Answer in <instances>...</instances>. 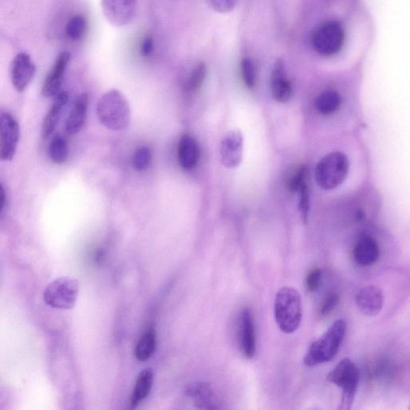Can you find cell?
<instances>
[{
  "label": "cell",
  "mask_w": 410,
  "mask_h": 410,
  "mask_svg": "<svg viewBox=\"0 0 410 410\" xmlns=\"http://www.w3.org/2000/svg\"><path fill=\"white\" fill-rule=\"evenodd\" d=\"M353 257L360 265H375L380 257V248L376 240L370 237L360 239L353 248Z\"/></svg>",
  "instance_id": "2e32d148"
},
{
  "label": "cell",
  "mask_w": 410,
  "mask_h": 410,
  "mask_svg": "<svg viewBox=\"0 0 410 410\" xmlns=\"http://www.w3.org/2000/svg\"><path fill=\"white\" fill-rule=\"evenodd\" d=\"M87 31V22L82 16L77 15L70 18L66 24L65 33L72 41L82 40Z\"/></svg>",
  "instance_id": "cb8c5ba5"
},
{
  "label": "cell",
  "mask_w": 410,
  "mask_h": 410,
  "mask_svg": "<svg viewBox=\"0 0 410 410\" xmlns=\"http://www.w3.org/2000/svg\"><path fill=\"white\" fill-rule=\"evenodd\" d=\"M270 86L272 96L279 103H287L293 96V87L287 78L282 59L278 58L273 65Z\"/></svg>",
  "instance_id": "4fadbf2b"
},
{
  "label": "cell",
  "mask_w": 410,
  "mask_h": 410,
  "mask_svg": "<svg viewBox=\"0 0 410 410\" xmlns=\"http://www.w3.org/2000/svg\"><path fill=\"white\" fill-rule=\"evenodd\" d=\"M207 76V66L204 62H199L190 74L189 79L187 83V89L189 91L195 92L201 88L205 78Z\"/></svg>",
  "instance_id": "d4e9b609"
},
{
  "label": "cell",
  "mask_w": 410,
  "mask_h": 410,
  "mask_svg": "<svg viewBox=\"0 0 410 410\" xmlns=\"http://www.w3.org/2000/svg\"><path fill=\"white\" fill-rule=\"evenodd\" d=\"M152 152L147 146L140 147L136 150L133 157V167L135 171L143 172L148 169L152 163Z\"/></svg>",
  "instance_id": "484cf974"
},
{
  "label": "cell",
  "mask_w": 410,
  "mask_h": 410,
  "mask_svg": "<svg viewBox=\"0 0 410 410\" xmlns=\"http://www.w3.org/2000/svg\"><path fill=\"white\" fill-rule=\"evenodd\" d=\"M154 381V374L152 369H145L140 372L136 379L131 399V409H135L142 401L150 394Z\"/></svg>",
  "instance_id": "ffe728a7"
},
{
  "label": "cell",
  "mask_w": 410,
  "mask_h": 410,
  "mask_svg": "<svg viewBox=\"0 0 410 410\" xmlns=\"http://www.w3.org/2000/svg\"><path fill=\"white\" fill-rule=\"evenodd\" d=\"M96 113L99 121L111 131H122L129 126L131 110L119 90H111L99 99Z\"/></svg>",
  "instance_id": "6da1fadb"
},
{
  "label": "cell",
  "mask_w": 410,
  "mask_h": 410,
  "mask_svg": "<svg viewBox=\"0 0 410 410\" xmlns=\"http://www.w3.org/2000/svg\"><path fill=\"white\" fill-rule=\"evenodd\" d=\"M356 304L361 313L368 316H375L382 312L384 306V295L381 289L375 285H368L359 291L356 297Z\"/></svg>",
  "instance_id": "5bb4252c"
},
{
  "label": "cell",
  "mask_w": 410,
  "mask_h": 410,
  "mask_svg": "<svg viewBox=\"0 0 410 410\" xmlns=\"http://www.w3.org/2000/svg\"><path fill=\"white\" fill-rule=\"evenodd\" d=\"M103 14L115 27H124L134 20L138 9V0H101Z\"/></svg>",
  "instance_id": "52a82bcc"
},
{
  "label": "cell",
  "mask_w": 410,
  "mask_h": 410,
  "mask_svg": "<svg viewBox=\"0 0 410 410\" xmlns=\"http://www.w3.org/2000/svg\"><path fill=\"white\" fill-rule=\"evenodd\" d=\"M327 380L343 389L339 409L350 410L358 392L360 372L350 358H344L327 376Z\"/></svg>",
  "instance_id": "5b68a950"
},
{
  "label": "cell",
  "mask_w": 410,
  "mask_h": 410,
  "mask_svg": "<svg viewBox=\"0 0 410 410\" xmlns=\"http://www.w3.org/2000/svg\"><path fill=\"white\" fill-rule=\"evenodd\" d=\"M70 61V54L67 52H61L48 73L42 88V95L46 98L57 95L62 84H63L68 64Z\"/></svg>",
  "instance_id": "7c38bea8"
},
{
  "label": "cell",
  "mask_w": 410,
  "mask_h": 410,
  "mask_svg": "<svg viewBox=\"0 0 410 410\" xmlns=\"http://www.w3.org/2000/svg\"><path fill=\"white\" fill-rule=\"evenodd\" d=\"M349 170V160L344 153H328L316 165V182L321 189L333 190L345 182Z\"/></svg>",
  "instance_id": "277c9868"
},
{
  "label": "cell",
  "mask_w": 410,
  "mask_h": 410,
  "mask_svg": "<svg viewBox=\"0 0 410 410\" xmlns=\"http://www.w3.org/2000/svg\"><path fill=\"white\" fill-rule=\"evenodd\" d=\"M308 170L306 166L298 167L290 177L288 182V189L291 192H298L301 185L307 182Z\"/></svg>",
  "instance_id": "83f0119b"
},
{
  "label": "cell",
  "mask_w": 410,
  "mask_h": 410,
  "mask_svg": "<svg viewBox=\"0 0 410 410\" xmlns=\"http://www.w3.org/2000/svg\"><path fill=\"white\" fill-rule=\"evenodd\" d=\"M321 277L322 272L320 269L316 268L309 272L306 277V285L310 292H316L318 289Z\"/></svg>",
  "instance_id": "4dcf8cb0"
},
{
  "label": "cell",
  "mask_w": 410,
  "mask_h": 410,
  "mask_svg": "<svg viewBox=\"0 0 410 410\" xmlns=\"http://www.w3.org/2000/svg\"><path fill=\"white\" fill-rule=\"evenodd\" d=\"M339 301V297L336 294H329L326 298L324 302H323L322 306L321 307V314L322 316H326L331 314L335 307L337 306V304Z\"/></svg>",
  "instance_id": "1f68e13d"
},
{
  "label": "cell",
  "mask_w": 410,
  "mask_h": 410,
  "mask_svg": "<svg viewBox=\"0 0 410 410\" xmlns=\"http://www.w3.org/2000/svg\"><path fill=\"white\" fill-rule=\"evenodd\" d=\"M157 349V333L154 328H149L135 346V356L139 362H145L150 358Z\"/></svg>",
  "instance_id": "44dd1931"
},
{
  "label": "cell",
  "mask_w": 410,
  "mask_h": 410,
  "mask_svg": "<svg viewBox=\"0 0 410 410\" xmlns=\"http://www.w3.org/2000/svg\"><path fill=\"white\" fill-rule=\"evenodd\" d=\"M89 95L83 93L77 99L66 122V131L68 134L76 135L82 131L88 115Z\"/></svg>",
  "instance_id": "ac0fdd59"
},
{
  "label": "cell",
  "mask_w": 410,
  "mask_h": 410,
  "mask_svg": "<svg viewBox=\"0 0 410 410\" xmlns=\"http://www.w3.org/2000/svg\"><path fill=\"white\" fill-rule=\"evenodd\" d=\"M341 104V96L337 90L322 92L315 101L316 109L322 115H331L337 111Z\"/></svg>",
  "instance_id": "7402d4cb"
},
{
  "label": "cell",
  "mask_w": 410,
  "mask_h": 410,
  "mask_svg": "<svg viewBox=\"0 0 410 410\" xmlns=\"http://www.w3.org/2000/svg\"><path fill=\"white\" fill-rule=\"evenodd\" d=\"M184 392L199 409H221V402L218 396L208 382H192L186 387Z\"/></svg>",
  "instance_id": "8fae6325"
},
{
  "label": "cell",
  "mask_w": 410,
  "mask_h": 410,
  "mask_svg": "<svg viewBox=\"0 0 410 410\" xmlns=\"http://www.w3.org/2000/svg\"><path fill=\"white\" fill-rule=\"evenodd\" d=\"M244 136L239 130H231L223 136L220 148L221 161L229 170L236 169L243 159Z\"/></svg>",
  "instance_id": "9c48e42d"
},
{
  "label": "cell",
  "mask_w": 410,
  "mask_h": 410,
  "mask_svg": "<svg viewBox=\"0 0 410 410\" xmlns=\"http://www.w3.org/2000/svg\"><path fill=\"white\" fill-rule=\"evenodd\" d=\"M70 99L67 92H61L55 98L52 106L48 111L45 120L43 121L41 134L43 139H47L55 131L58 126L63 111Z\"/></svg>",
  "instance_id": "d6986e66"
},
{
  "label": "cell",
  "mask_w": 410,
  "mask_h": 410,
  "mask_svg": "<svg viewBox=\"0 0 410 410\" xmlns=\"http://www.w3.org/2000/svg\"><path fill=\"white\" fill-rule=\"evenodd\" d=\"M240 331L242 350L246 358L251 359L256 352V338L252 313L248 309H245L241 313Z\"/></svg>",
  "instance_id": "e0dca14e"
},
{
  "label": "cell",
  "mask_w": 410,
  "mask_h": 410,
  "mask_svg": "<svg viewBox=\"0 0 410 410\" xmlns=\"http://www.w3.org/2000/svg\"><path fill=\"white\" fill-rule=\"evenodd\" d=\"M35 72V65L28 54H17L11 65V80L16 90L22 92L26 89L32 82Z\"/></svg>",
  "instance_id": "30bf717a"
},
{
  "label": "cell",
  "mask_w": 410,
  "mask_h": 410,
  "mask_svg": "<svg viewBox=\"0 0 410 410\" xmlns=\"http://www.w3.org/2000/svg\"><path fill=\"white\" fill-rule=\"evenodd\" d=\"M177 157L179 165L184 170H192L201 158V148L194 136L184 134L179 141Z\"/></svg>",
  "instance_id": "9a60e30c"
},
{
  "label": "cell",
  "mask_w": 410,
  "mask_h": 410,
  "mask_svg": "<svg viewBox=\"0 0 410 410\" xmlns=\"http://www.w3.org/2000/svg\"><path fill=\"white\" fill-rule=\"evenodd\" d=\"M275 315L279 329L287 334L294 333L302 320V303L299 293L291 287L277 292L275 303Z\"/></svg>",
  "instance_id": "3957f363"
},
{
  "label": "cell",
  "mask_w": 410,
  "mask_h": 410,
  "mask_svg": "<svg viewBox=\"0 0 410 410\" xmlns=\"http://www.w3.org/2000/svg\"><path fill=\"white\" fill-rule=\"evenodd\" d=\"M20 140V126L15 118L8 113L0 117V157L11 161L16 156Z\"/></svg>",
  "instance_id": "ba28073f"
},
{
  "label": "cell",
  "mask_w": 410,
  "mask_h": 410,
  "mask_svg": "<svg viewBox=\"0 0 410 410\" xmlns=\"http://www.w3.org/2000/svg\"><path fill=\"white\" fill-rule=\"evenodd\" d=\"M49 157L55 164L62 165L68 157L67 140L60 135H55L48 148Z\"/></svg>",
  "instance_id": "603a6c76"
},
{
  "label": "cell",
  "mask_w": 410,
  "mask_h": 410,
  "mask_svg": "<svg viewBox=\"0 0 410 410\" xmlns=\"http://www.w3.org/2000/svg\"><path fill=\"white\" fill-rule=\"evenodd\" d=\"M409 409H410V407H409Z\"/></svg>",
  "instance_id": "836d02e7"
},
{
  "label": "cell",
  "mask_w": 410,
  "mask_h": 410,
  "mask_svg": "<svg viewBox=\"0 0 410 410\" xmlns=\"http://www.w3.org/2000/svg\"><path fill=\"white\" fill-rule=\"evenodd\" d=\"M215 11L220 13L231 11L237 5L238 0H209Z\"/></svg>",
  "instance_id": "f546056e"
},
{
  "label": "cell",
  "mask_w": 410,
  "mask_h": 410,
  "mask_svg": "<svg viewBox=\"0 0 410 410\" xmlns=\"http://www.w3.org/2000/svg\"><path fill=\"white\" fill-rule=\"evenodd\" d=\"M347 331V323L340 319L335 321L321 338L310 345L304 358V362L309 367L326 363L337 355L343 344Z\"/></svg>",
  "instance_id": "7a4b0ae2"
},
{
  "label": "cell",
  "mask_w": 410,
  "mask_h": 410,
  "mask_svg": "<svg viewBox=\"0 0 410 410\" xmlns=\"http://www.w3.org/2000/svg\"><path fill=\"white\" fill-rule=\"evenodd\" d=\"M154 51V40L153 37L146 36L144 40H143L140 45V55L143 57L148 58L150 57Z\"/></svg>",
  "instance_id": "d6a6232c"
},
{
  "label": "cell",
  "mask_w": 410,
  "mask_h": 410,
  "mask_svg": "<svg viewBox=\"0 0 410 410\" xmlns=\"http://www.w3.org/2000/svg\"><path fill=\"white\" fill-rule=\"evenodd\" d=\"M298 194L300 195L298 209H299L304 223H306L308 222L309 211V194L307 182L301 185L299 191H298Z\"/></svg>",
  "instance_id": "f1b7e54d"
},
{
  "label": "cell",
  "mask_w": 410,
  "mask_h": 410,
  "mask_svg": "<svg viewBox=\"0 0 410 410\" xmlns=\"http://www.w3.org/2000/svg\"><path fill=\"white\" fill-rule=\"evenodd\" d=\"M79 293L77 279L63 277L54 279L43 293V300L48 306L59 309H70L74 306Z\"/></svg>",
  "instance_id": "8992f818"
},
{
  "label": "cell",
  "mask_w": 410,
  "mask_h": 410,
  "mask_svg": "<svg viewBox=\"0 0 410 410\" xmlns=\"http://www.w3.org/2000/svg\"><path fill=\"white\" fill-rule=\"evenodd\" d=\"M240 70L242 78L247 88L253 89L256 84V68H255L253 61L250 58H245L241 60Z\"/></svg>",
  "instance_id": "4316f807"
}]
</instances>
